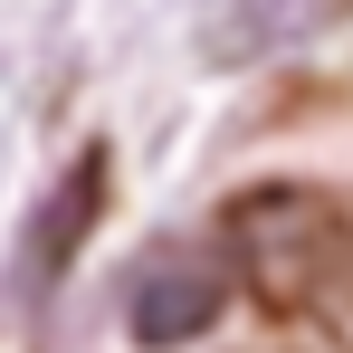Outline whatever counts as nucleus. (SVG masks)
<instances>
[{
	"label": "nucleus",
	"instance_id": "3",
	"mask_svg": "<svg viewBox=\"0 0 353 353\" xmlns=\"http://www.w3.org/2000/svg\"><path fill=\"white\" fill-rule=\"evenodd\" d=\"M105 143H86L77 163L58 172V191L39 201V230H29V248H19V287H39V277H58L67 258L86 248V230H96V210H105Z\"/></svg>",
	"mask_w": 353,
	"mask_h": 353
},
{
	"label": "nucleus",
	"instance_id": "2",
	"mask_svg": "<svg viewBox=\"0 0 353 353\" xmlns=\"http://www.w3.org/2000/svg\"><path fill=\"white\" fill-rule=\"evenodd\" d=\"M220 305H230V268L210 248H153L124 287V334L143 353H181L220 325Z\"/></svg>",
	"mask_w": 353,
	"mask_h": 353
},
{
	"label": "nucleus",
	"instance_id": "1",
	"mask_svg": "<svg viewBox=\"0 0 353 353\" xmlns=\"http://www.w3.org/2000/svg\"><path fill=\"white\" fill-rule=\"evenodd\" d=\"M239 258H248V277L268 287V305H305V296L334 277V258L353 248L344 210L334 201H315V191H258V201H239Z\"/></svg>",
	"mask_w": 353,
	"mask_h": 353
}]
</instances>
